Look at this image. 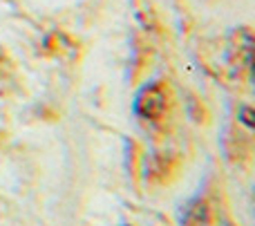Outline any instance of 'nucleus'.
<instances>
[{"mask_svg": "<svg viewBox=\"0 0 255 226\" xmlns=\"http://www.w3.org/2000/svg\"><path fill=\"white\" fill-rule=\"evenodd\" d=\"M168 108V94L161 83H150L136 94L134 112L143 121H159L166 114Z\"/></svg>", "mask_w": 255, "mask_h": 226, "instance_id": "nucleus-1", "label": "nucleus"}, {"mask_svg": "<svg viewBox=\"0 0 255 226\" xmlns=\"http://www.w3.org/2000/svg\"><path fill=\"white\" fill-rule=\"evenodd\" d=\"M215 211L206 197H195L181 211V226H213Z\"/></svg>", "mask_w": 255, "mask_h": 226, "instance_id": "nucleus-2", "label": "nucleus"}, {"mask_svg": "<svg viewBox=\"0 0 255 226\" xmlns=\"http://www.w3.org/2000/svg\"><path fill=\"white\" fill-rule=\"evenodd\" d=\"M224 226H233V224H229V222H226V224H224Z\"/></svg>", "mask_w": 255, "mask_h": 226, "instance_id": "nucleus-3", "label": "nucleus"}]
</instances>
